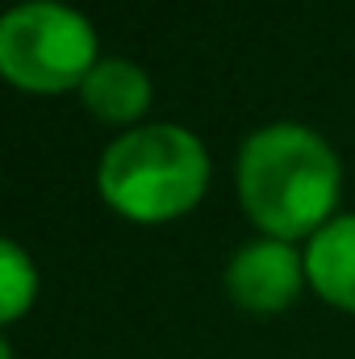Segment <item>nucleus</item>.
Returning <instances> with one entry per match:
<instances>
[{
	"instance_id": "20e7f679",
	"label": "nucleus",
	"mask_w": 355,
	"mask_h": 359,
	"mask_svg": "<svg viewBox=\"0 0 355 359\" xmlns=\"http://www.w3.org/2000/svg\"><path fill=\"white\" fill-rule=\"evenodd\" d=\"M222 284H226V297L243 313H251V318H276L309 284V276H305V251H297L293 243H280V238L260 234V238L243 243L230 255Z\"/></svg>"
},
{
	"instance_id": "0eeeda50",
	"label": "nucleus",
	"mask_w": 355,
	"mask_h": 359,
	"mask_svg": "<svg viewBox=\"0 0 355 359\" xmlns=\"http://www.w3.org/2000/svg\"><path fill=\"white\" fill-rule=\"evenodd\" d=\"M38 297V268L34 259L21 251V243L4 238L0 243V318L4 326H13Z\"/></svg>"
},
{
	"instance_id": "f03ea898",
	"label": "nucleus",
	"mask_w": 355,
	"mask_h": 359,
	"mask_svg": "<svg viewBox=\"0 0 355 359\" xmlns=\"http://www.w3.org/2000/svg\"><path fill=\"white\" fill-rule=\"evenodd\" d=\"M96 192L134 226L176 222L209 192V151L188 126L142 121L100 151Z\"/></svg>"
},
{
	"instance_id": "f257e3e1",
	"label": "nucleus",
	"mask_w": 355,
	"mask_h": 359,
	"mask_svg": "<svg viewBox=\"0 0 355 359\" xmlns=\"http://www.w3.org/2000/svg\"><path fill=\"white\" fill-rule=\"evenodd\" d=\"M234 188L247 222L260 234L309 243L330 217H339L343 163L318 130L301 121H272L239 147Z\"/></svg>"
},
{
	"instance_id": "7ed1b4c3",
	"label": "nucleus",
	"mask_w": 355,
	"mask_h": 359,
	"mask_svg": "<svg viewBox=\"0 0 355 359\" xmlns=\"http://www.w3.org/2000/svg\"><path fill=\"white\" fill-rule=\"evenodd\" d=\"M100 59L92 21L63 0H21L0 17V76L17 92H80Z\"/></svg>"
},
{
	"instance_id": "423d86ee",
	"label": "nucleus",
	"mask_w": 355,
	"mask_h": 359,
	"mask_svg": "<svg viewBox=\"0 0 355 359\" xmlns=\"http://www.w3.org/2000/svg\"><path fill=\"white\" fill-rule=\"evenodd\" d=\"M305 276L326 305L355 313V213L330 217L305 243Z\"/></svg>"
},
{
	"instance_id": "39448f33",
	"label": "nucleus",
	"mask_w": 355,
	"mask_h": 359,
	"mask_svg": "<svg viewBox=\"0 0 355 359\" xmlns=\"http://www.w3.org/2000/svg\"><path fill=\"white\" fill-rule=\"evenodd\" d=\"M80 100L92 113V121L117 126L126 134V130L142 126V117H147V109L155 100V88H151V76L134 59L105 55L88 72V80L80 84Z\"/></svg>"
}]
</instances>
